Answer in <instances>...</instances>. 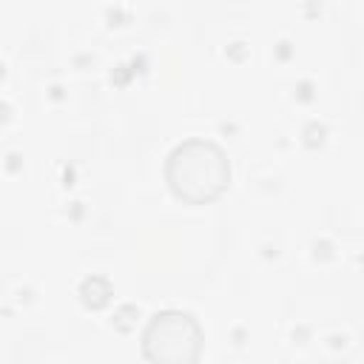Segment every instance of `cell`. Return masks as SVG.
Here are the masks:
<instances>
[{
  "instance_id": "1",
  "label": "cell",
  "mask_w": 364,
  "mask_h": 364,
  "mask_svg": "<svg viewBox=\"0 0 364 364\" xmlns=\"http://www.w3.org/2000/svg\"><path fill=\"white\" fill-rule=\"evenodd\" d=\"M165 182L179 202L193 208L210 205L230 188V159L213 139H182L165 159Z\"/></svg>"
},
{
  "instance_id": "2",
  "label": "cell",
  "mask_w": 364,
  "mask_h": 364,
  "mask_svg": "<svg viewBox=\"0 0 364 364\" xmlns=\"http://www.w3.org/2000/svg\"><path fill=\"white\" fill-rule=\"evenodd\" d=\"M142 355L154 364H196L205 347L199 321L185 310H159L142 330Z\"/></svg>"
},
{
  "instance_id": "3",
  "label": "cell",
  "mask_w": 364,
  "mask_h": 364,
  "mask_svg": "<svg viewBox=\"0 0 364 364\" xmlns=\"http://www.w3.org/2000/svg\"><path fill=\"white\" fill-rule=\"evenodd\" d=\"M77 293H80L82 307H88V310H102V307H108V301H111V296H114L111 282H108L105 276H88V279H82Z\"/></svg>"
}]
</instances>
